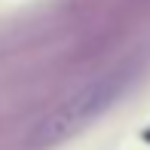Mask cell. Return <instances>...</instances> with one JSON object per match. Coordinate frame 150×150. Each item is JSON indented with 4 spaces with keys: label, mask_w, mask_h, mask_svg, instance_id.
Returning a JSON list of instances; mask_svg holds the SVG:
<instances>
[{
    "label": "cell",
    "mask_w": 150,
    "mask_h": 150,
    "mask_svg": "<svg viewBox=\"0 0 150 150\" xmlns=\"http://www.w3.org/2000/svg\"><path fill=\"white\" fill-rule=\"evenodd\" d=\"M132 80H135V64H117L110 71L92 77L89 83H83L77 92H71L55 110H49L31 129L28 147L31 150H46V147H55L61 141L74 138L89 122H95L101 113L110 110L122 98V92L129 89Z\"/></svg>",
    "instance_id": "obj_1"
}]
</instances>
